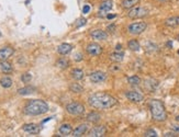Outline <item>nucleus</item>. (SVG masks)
<instances>
[{"mask_svg": "<svg viewBox=\"0 0 179 137\" xmlns=\"http://www.w3.org/2000/svg\"><path fill=\"white\" fill-rule=\"evenodd\" d=\"M118 103V100L111 95L104 92H96L89 95L88 104L97 110H109Z\"/></svg>", "mask_w": 179, "mask_h": 137, "instance_id": "1", "label": "nucleus"}, {"mask_svg": "<svg viewBox=\"0 0 179 137\" xmlns=\"http://www.w3.org/2000/svg\"><path fill=\"white\" fill-rule=\"evenodd\" d=\"M50 107L44 100L34 99L28 101L23 109V113L25 115H30V116H36V115H42L48 112Z\"/></svg>", "mask_w": 179, "mask_h": 137, "instance_id": "2", "label": "nucleus"}, {"mask_svg": "<svg viewBox=\"0 0 179 137\" xmlns=\"http://www.w3.org/2000/svg\"><path fill=\"white\" fill-rule=\"evenodd\" d=\"M149 110H151L152 119L156 122H164L167 119V112L163 101L158 99H152L149 101Z\"/></svg>", "mask_w": 179, "mask_h": 137, "instance_id": "3", "label": "nucleus"}, {"mask_svg": "<svg viewBox=\"0 0 179 137\" xmlns=\"http://www.w3.org/2000/svg\"><path fill=\"white\" fill-rule=\"evenodd\" d=\"M66 111L68 114L74 116H79L85 113V107L79 102H71L66 105Z\"/></svg>", "mask_w": 179, "mask_h": 137, "instance_id": "4", "label": "nucleus"}, {"mask_svg": "<svg viewBox=\"0 0 179 137\" xmlns=\"http://www.w3.org/2000/svg\"><path fill=\"white\" fill-rule=\"evenodd\" d=\"M148 14V10L146 8L141 7V6H135V7L129 9L128 15L131 19H139V18H144Z\"/></svg>", "mask_w": 179, "mask_h": 137, "instance_id": "5", "label": "nucleus"}, {"mask_svg": "<svg viewBox=\"0 0 179 137\" xmlns=\"http://www.w3.org/2000/svg\"><path fill=\"white\" fill-rule=\"evenodd\" d=\"M147 24L145 22H134L129 25L128 31L132 35H140L146 30Z\"/></svg>", "mask_w": 179, "mask_h": 137, "instance_id": "6", "label": "nucleus"}, {"mask_svg": "<svg viewBox=\"0 0 179 137\" xmlns=\"http://www.w3.org/2000/svg\"><path fill=\"white\" fill-rule=\"evenodd\" d=\"M125 97L128 100H130L131 102L134 103H140L144 100L143 93L139 92V91H135V90H131V91H128L125 93Z\"/></svg>", "mask_w": 179, "mask_h": 137, "instance_id": "7", "label": "nucleus"}, {"mask_svg": "<svg viewBox=\"0 0 179 137\" xmlns=\"http://www.w3.org/2000/svg\"><path fill=\"white\" fill-rule=\"evenodd\" d=\"M89 79L93 83H102L107 80V74L104 71H93L89 75Z\"/></svg>", "mask_w": 179, "mask_h": 137, "instance_id": "8", "label": "nucleus"}, {"mask_svg": "<svg viewBox=\"0 0 179 137\" xmlns=\"http://www.w3.org/2000/svg\"><path fill=\"white\" fill-rule=\"evenodd\" d=\"M86 52L90 56H99L102 53V47H101L98 43H90V44L87 45Z\"/></svg>", "mask_w": 179, "mask_h": 137, "instance_id": "9", "label": "nucleus"}, {"mask_svg": "<svg viewBox=\"0 0 179 137\" xmlns=\"http://www.w3.org/2000/svg\"><path fill=\"white\" fill-rule=\"evenodd\" d=\"M107 133V128L106 126H95L93 128H91L90 131H89L88 135L87 136L89 137H102L104 136Z\"/></svg>", "mask_w": 179, "mask_h": 137, "instance_id": "10", "label": "nucleus"}, {"mask_svg": "<svg viewBox=\"0 0 179 137\" xmlns=\"http://www.w3.org/2000/svg\"><path fill=\"white\" fill-rule=\"evenodd\" d=\"M23 132L28 133V134L36 135L41 132V128L38 124H34V123H29V124H24L22 127Z\"/></svg>", "mask_w": 179, "mask_h": 137, "instance_id": "11", "label": "nucleus"}, {"mask_svg": "<svg viewBox=\"0 0 179 137\" xmlns=\"http://www.w3.org/2000/svg\"><path fill=\"white\" fill-rule=\"evenodd\" d=\"M14 54V50L11 46H5L0 48V62L1 60H8Z\"/></svg>", "mask_w": 179, "mask_h": 137, "instance_id": "12", "label": "nucleus"}, {"mask_svg": "<svg viewBox=\"0 0 179 137\" xmlns=\"http://www.w3.org/2000/svg\"><path fill=\"white\" fill-rule=\"evenodd\" d=\"M91 38L97 41H106L108 38V33L104 30H93L90 32Z\"/></svg>", "mask_w": 179, "mask_h": 137, "instance_id": "13", "label": "nucleus"}, {"mask_svg": "<svg viewBox=\"0 0 179 137\" xmlns=\"http://www.w3.org/2000/svg\"><path fill=\"white\" fill-rule=\"evenodd\" d=\"M88 128H89V125L87 123L85 124H80L79 126H77L75 130L73 131V136L74 137H80V136H83V135L86 134L88 132Z\"/></svg>", "mask_w": 179, "mask_h": 137, "instance_id": "14", "label": "nucleus"}, {"mask_svg": "<svg viewBox=\"0 0 179 137\" xmlns=\"http://www.w3.org/2000/svg\"><path fill=\"white\" fill-rule=\"evenodd\" d=\"M58 133L61 136H69V135L73 133V128H71V125L68 124V123H64L59 126L58 128Z\"/></svg>", "mask_w": 179, "mask_h": 137, "instance_id": "15", "label": "nucleus"}, {"mask_svg": "<svg viewBox=\"0 0 179 137\" xmlns=\"http://www.w3.org/2000/svg\"><path fill=\"white\" fill-rule=\"evenodd\" d=\"M73 50V46L71 44H68V43H63V44L58 45L57 47V53L61 55H67L71 52Z\"/></svg>", "mask_w": 179, "mask_h": 137, "instance_id": "16", "label": "nucleus"}, {"mask_svg": "<svg viewBox=\"0 0 179 137\" xmlns=\"http://www.w3.org/2000/svg\"><path fill=\"white\" fill-rule=\"evenodd\" d=\"M112 8H113V1L112 0H104L100 5V7H99V12L108 13V11L111 10Z\"/></svg>", "mask_w": 179, "mask_h": 137, "instance_id": "17", "label": "nucleus"}, {"mask_svg": "<svg viewBox=\"0 0 179 137\" xmlns=\"http://www.w3.org/2000/svg\"><path fill=\"white\" fill-rule=\"evenodd\" d=\"M0 69L3 74H10L13 71V67L10 62H7V60H1L0 62Z\"/></svg>", "mask_w": 179, "mask_h": 137, "instance_id": "18", "label": "nucleus"}, {"mask_svg": "<svg viewBox=\"0 0 179 137\" xmlns=\"http://www.w3.org/2000/svg\"><path fill=\"white\" fill-rule=\"evenodd\" d=\"M86 119H87V121L90 123H98L99 121L101 120V115H100V113L96 112V111H92V112L87 114Z\"/></svg>", "mask_w": 179, "mask_h": 137, "instance_id": "19", "label": "nucleus"}, {"mask_svg": "<svg viewBox=\"0 0 179 137\" xmlns=\"http://www.w3.org/2000/svg\"><path fill=\"white\" fill-rule=\"evenodd\" d=\"M144 83H145V88H146L148 91H151V92L155 91V89H156L157 86H158V81L155 79H146Z\"/></svg>", "mask_w": 179, "mask_h": 137, "instance_id": "20", "label": "nucleus"}, {"mask_svg": "<svg viewBox=\"0 0 179 137\" xmlns=\"http://www.w3.org/2000/svg\"><path fill=\"white\" fill-rule=\"evenodd\" d=\"M124 58V53L123 52H116L114 50L113 53L110 54V59L114 62H121Z\"/></svg>", "mask_w": 179, "mask_h": 137, "instance_id": "21", "label": "nucleus"}, {"mask_svg": "<svg viewBox=\"0 0 179 137\" xmlns=\"http://www.w3.org/2000/svg\"><path fill=\"white\" fill-rule=\"evenodd\" d=\"M139 2H140V0H123L122 3H121V6H122L123 9L129 10V9H131V8L137 6V3Z\"/></svg>", "mask_w": 179, "mask_h": 137, "instance_id": "22", "label": "nucleus"}, {"mask_svg": "<svg viewBox=\"0 0 179 137\" xmlns=\"http://www.w3.org/2000/svg\"><path fill=\"white\" fill-rule=\"evenodd\" d=\"M12 79H11L9 76H3L1 79H0V85L1 87L5 88V89H8V88H10L12 86Z\"/></svg>", "mask_w": 179, "mask_h": 137, "instance_id": "23", "label": "nucleus"}, {"mask_svg": "<svg viewBox=\"0 0 179 137\" xmlns=\"http://www.w3.org/2000/svg\"><path fill=\"white\" fill-rule=\"evenodd\" d=\"M165 24H166L167 26H170V27L178 26L179 25V15L178 17H170V18H168V19H166Z\"/></svg>", "mask_w": 179, "mask_h": 137, "instance_id": "24", "label": "nucleus"}, {"mask_svg": "<svg viewBox=\"0 0 179 137\" xmlns=\"http://www.w3.org/2000/svg\"><path fill=\"white\" fill-rule=\"evenodd\" d=\"M35 88L34 87H31V86H26V87H23L21 89L18 90V93L20 95H32L34 92Z\"/></svg>", "mask_w": 179, "mask_h": 137, "instance_id": "25", "label": "nucleus"}, {"mask_svg": "<svg viewBox=\"0 0 179 137\" xmlns=\"http://www.w3.org/2000/svg\"><path fill=\"white\" fill-rule=\"evenodd\" d=\"M83 76H85V72H83V69H79V68L73 69V71H71V77L75 80H81Z\"/></svg>", "mask_w": 179, "mask_h": 137, "instance_id": "26", "label": "nucleus"}, {"mask_svg": "<svg viewBox=\"0 0 179 137\" xmlns=\"http://www.w3.org/2000/svg\"><path fill=\"white\" fill-rule=\"evenodd\" d=\"M69 90L74 93H81V92H83V87L81 85H79L78 82H73V83L69 86Z\"/></svg>", "mask_w": 179, "mask_h": 137, "instance_id": "27", "label": "nucleus"}, {"mask_svg": "<svg viewBox=\"0 0 179 137\" xmlns=\"http://www.w3.org/2000/svg\"><path fill=\"white\" fill-rule=\"evenodd\" d=\"M56 66L61 69H66V68L69 67V60L65 57H62L56 62Z\"/></svg>", "mask_w": 179, "mask_h": 137, "instance_id": "28", "label": "nucleus"}, {"mask_svg": "<svg viewBox=\"0 0 179 137\" xmlns=\"http://www.w3.org/2000/svg\"><path fill=\"white\" fill-rule=\"evenodd\" d=\"M128 47L132 50V52H139L141 48V45L136 40H131L128 42Z\"/></svg>", "mask_w": 179, "mask_h": 137, "instance_id": "29", "label": "nucleus"}, {"mask_svg": "<svg viewBox=\"0 0 179 137\" xmlns=\"http://www.w3.org/2000/svg\"><path fill=\"white\" fill-rule=\"evenodd\" d=\"M128 82H129L131 86H139V85H141L142 80L139 76L134 75V76H131V77H128Z\"/></svg>", "mask_w": 179, "mask_h": 137, "instance_id": "30", "label": "nucleus"}, {"mask_svg": "<svg viewBox=\"0 0 179 137\" xmlns=\"http://www.w3.org/2000/svg\"><path fill=\"white\" fill-rule=\"evenodd\" d=\"M21 80H22V82H24V83H28V82H30L31 80H32V75H31L30 72H24V74L21 76Z\"/></svg>", "mask_w": 179, "mask_h": 137, "instance_id": "31", "label": "nucleus"}, {"mask_svg": "<svg viewBox=\"0 0 179 137\" xmlns=\"http://www.w3.org/2000/svg\"><path fill=\"white\" fill-rule=\"evenodd\" d=\"M145 50L147 52H155V50H157V46L153 43H147V44H145Z\"/></svg>", "mask_w": 179, "mask_h": 137, "instance_id": "32", "label": "nucleus"}, {"mask_svg": "<svg viewBox=\"0 0 179 137\" xmlns=\"http://www.w3.org/2000/svg\"><path fill=\"white\" fill-rule=\"evenodd\" d=\"M144 136L145 137H156L157 136V133L155 132L154 130H147L146 132H145V134H144Z\"/></svg>", "mask_w": 179, "mask_h": 137, "instance_id": "33", "label": "nucleus"}, {"mask_svg": "<svg viewBox=\"0 0 179 137\" xmlns=\"http://www.w3.org/2000/svg\"><path fill=\"white\" fill-rule=\"evenodd\" d=\"M86 19H83V18H80V19H78V21L76 22V26L77 27H79V26H81V25H83V24H86Z\"/></svg>", "mask_w": 179, "mask_h": 137, "instance_id": "34", "label": "nucleus"}, {"mask_svg": "<svg viewBox=\"0 0 179 137\" xmlns=\"http://www.w3.org/2000/svg\"><path fill=\"white\" fill-rule=\"evenodd\" d=\"M74 59H75L76 62H80V60L83 59V55H81L80 53H77V54L74 56Z\"/></svg>", "mask_w": 179, "mask_h": 137, "instance_id": "35", "label": "nucleus"}, {"mask_svg": "<svg viewBox=\"0 0 179 137\" xmlns=\"http://www.w3.org/2000/svg\"><path fill=\"white\" fill-rule=\"evenodd\" d=\"M89 11H90V7H89L88 5H85L83 8V14H87V13H89Z\"/></svg>", "mask_w": 179, "mask_h": 137, "instance_id": "36", "label": "nucleus"}, {"mask_svg": "<svg viewBox=\"0 0 179 137\" xmlns=\"http://www.w3.org/2000/svg\"><path fill=\"white\" fill-rule=\"evenodd\" d=\"M164 136L165 137H176L177 136V133H175L174 131H173V132H170V133H165Z\"/></svg>", "mask_w": 179, "mask_h": 137, "instance_id": "37", "label": "nucleus"}, {"mask_svg": "<svg viewBox=\"0 0 179 137\" xmlns=\"http://www.w3.org/2000/svg\"><path fill=\"white\" fill-rule=\"evenodd\" d=\"M172 131H174L175 133H177V134H178V133H179V125L178 124H173L172 125Z\"/></svg>", "mask_w": 179, "mask_h": 137, "instance_id": "38", "label": "nucleus"}, {"mask_svg": "<svg viewBox=\"0 0 179 137\" xmlns=\"http://www.w3.org/2000/svg\"><path fill=\"white\" fill-rule=\"evenodd\" d=\"M116 52H123V48H122V45L121 44H118L116 46Z\"/></svg>", "mask_w": 179, "mask_h": 137, "instance_id": "39", "label": "nucleus"}, {"mask_svg": "<svg viewBox=\"0 0 179 137\" xmlns=\"http://www.w3.org/2000/svg\"><path fill=\"white\" fill-rule=\"evenodd\" d=\"M106 17H107V19L111 20V19H114V18H116V14H107Z\"/></svg>", "mask_w": 179, "mask_h": 137, "instance_id": "40", "label": "nucleus"}, {"mask_svg": "<svg viewBox=\"0 0 179 137\" xmlns=\"http://www.w3.org/2000/svg\"><path fill=\"white\" fill-rule=\"evenodd\" d=\"M159 1H163V2H164V1H167V0H159Z\"/></svg>", "mask_w": 179, "mask_h": 137, "instance_id": "41", "label": "nucleus"}, {"mask_svg": "<svg viewBox=\"0 0 179 137\" xmlns=\"http://www.w3.org/2000/svg\"><path fill=\"white\" fill-rule=\"evenodd\" d=\"M177 40H178V42H179V35H178V36H177Z\"/></svg>", "mask_w": 179, "mask_h": 137, "instance_id": "42", "label": "nucleus"}]
</instances>
